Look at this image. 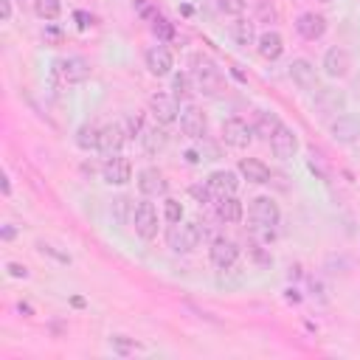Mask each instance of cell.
Listing matches in <instances>:
<instances>
[{
  "mask_svg": "<svg viewBox=\"0 0 360 360\" xmlns=\"http://www.w3.org/2000/svg\"><path fill=\"white\" fill-rule=\"evenodd\" d=\"M205 186H208V191L214 194V200H219V197H231V194H236V188H239V177H236V172H231V169H217V172L208 174Z\"/></svg>",
  "mask_w": 360,
  "mask_h": 360,
  "instance_id": "obj_18",
  "label": "cell"
},
{
  "mask_svg": "<svg viewBox=\"0 0 360 360\" xmlns=\"http://www.w3.org/2000/svg\"><path fill=\"white\" fill-rule=\"evenodd\" d=\"M163 219H166L169 225L183 222V205H180V200H172V197L163 200Z\"/></svg>",
  "mask_w": 360,
  "mask_h": 360,
  "instance_id": "obj_30",
  "label": "cell"
},
{
  "mask_svg": "<svg viewBox=\"0 0 360 360\" xmlns=\"http://www.w3.org/2000/svg\"><path fill=\"white\" fill-rule=\"evenodd\" d=\"M31 8H34V14H37L39 20L53 22V20H59V14H62V0H31Z\"/></svg>",
  "mask_w": 360,
  "mask_h": 360,
  "instance_id": "obj_26",
  "label": "cell"
},
{
  "mask_svg": "<svg viewBox=\"0 0 360 360\" xmlns=\"http://www.w3.org/2000/svg\"><path fill=\"white\" fill-rule=\"evenodd\" d=\"M329 132L338 143H357L360 141V115L357 112H343L338 118H332L329 124Z\"/></svg>",
  "mask_w": 360,
  "mask_h": 360,
  "instance_id": "obj_12",
  "label": "cell"
},
{
  "mask_svg": "<svg viewBox=\"0 0 360 360\" xmlns=\"http://www.w3.org/2000/svg\"><path fill=\"white\" fill-rule=\"evenodd\" d=\"M236 172L248 180V183H256V186H264V183H270V169L259 160V158H242L239 163H236Z\"/></svg>",
  "mask_w": 360,
  "mask_h": 360,
  "instance_id": "obj_21",
  "label": "cell"
},
{
  "mask_svg": "<svg viewBox=\"0 0 360 360\" xmlns=\"http://www.w3.org/2000/svg\"><path fill=\"white\" fill-rule=\"evenodd\" d=\"M321 3H329V0H321Z\"/></svg>",
  "mask_w": 360,
  "mask_h": 360,
  "instance_id": "obj_42",
  "label": "cell"
},
{
  "mask_svg": "<svg viewBox=\"0 0 360 360\" xmlns=\"http://www.w3.org/2000/svg\"><path fill=\"white\" fill-rule=\"evenodd\" d=\"M149 112L158 124H172L180 118V101L172 93H155L149 98Z\"/></svg>",
  "mask_w": 360,
  "mask_h": 360,
  "instance_id": "obj_13",
  "label": "cell"
},
{
  "mask_svg": "<svg viewBox=\"0 0 360 360\" xmlns=\"http://www.w3.org/2000/svg\"><path fill=\"white\" fill-rule=\"evenodd\" d=\"M256 51H259V56H262V59L276 62V59L284 53V37H281L278 31L267 28V31H262V34H259V39H256Z\"/></svg>",
  "mask_w": 360,
  "mask_h": 360,
  "instance_id": "obj_20",
  "label": "cell"
},
{
  "mask_svg": "<svg viewBox=\"0 0 360 360\" xmlns=\"http://www.w3.org/2000/svg\"><path fill=\"white\" fill-rule=\"evenodd\" d=\"M73 20H79V28H90L93 25V17L87 11H73Z\"/></svg>",
  "mask_w": 360,
  "mask_h": 360,
  "instance_id": "obj_38",
  "label": "cell"
},
{
  "mask_svg": "<svg viewBox=\"0 0 360 360\" xmlns=\"http://www.w3.org/2000/svg\"><path fill=\"white\" fill-rule=\"evenodd\" d=\"M143 65H146V70L152 73V76H169L172 73V68H174V56H172V51L166 48V45H152V48H146V53H143Z\"/></svg>",
  "mask_w": 360,
  "mask_h": 360,
  "instance_id": "obj_15",
  "label": "cell"
},
{
  "mask_svg": "<svg viewBox=\"0 0 360 360\" xmlns=\"http://www.w3.org/2000/svg\"><path fill=\"white\" fill-rule=\"evenodd\" d=\"M180 132L183 135H188V138H194V141H200V138H205V132H208V121H205V112L197 107V104H186V107H180Z\"/></svg>",
  "mask_w": 360,
  "mask_h": 360,
  "instance_id": "obj_11",
  "label": "cell"
},
{
  "mask_svg": "<svg viewBox=\"0 0 360 360\" xmlns=\"http://www.w3.org/2000/svg\"><path fill=\"white\" fill-rule=\"evenodd\" d=\"M253 127L245 121V118H228L225 124H222V141L228 143V146H233V149H248L250 143H253Z\"/></svg>",
  "mask_w": 360,
  "mask_h": 360,
  "instance_id": "obj_7",
  "label": "cell"
},
{
  "mask_svg": "<svg viewBox=\"0 0 360 360\" xmlns=\"http://www.w3.org/2000/svg\"><path fill=\"white\" fill-rule=\"evenodd\" d=\"M17 236V228L14 225H3V239L8 242V239H14Z\"/></svg>",
  "mask_w": 360,
  "mask_h": 360,
  "instance_id": "obj_40",
  "label": "cell"
},
{
  "mask_svg": "<svg viewBox=\"0 0 360 360\" xmlns=\"http://www.w3.org/2000/svg\"><path fill=\"white\" fill-rule=\"evenodd\" d=\"M284 121L276 115V112H270V110H262L259 115H256V124H253V132L262 138V141H270L273 138V132L281 127Z\"/></svg>",
  "mask_w": 360,
  "mask_h": 360,
  "instance_id": "obj_23",
  "label": "cell"
},
{
  "mask_svg": "<svg viewBox=\"0 0 360 360\" xmlns=\"http://www.w3.org/2000/svg\"><path fill=\"white\" fill-rule=\"evenodd\" d=\"M37 248H39V253H42V256L48 253V256H51V259H56L59 264H70V256H68V253H59L53 245H48V242H39Z\"/></svg>",
  "mask_w": 360,
  "mask_h": 360,
  "instance_id": "obj_32",
  "label": "cell"
},
{
  "mask_svg": "<svg viewBox=\"0 0 360 360\" xmlns=\"http://www.w3.org/2000/svg\"><path fill=\"white\" fill-rule=\"evenodd\" d=\"M76 143H79V149H84V152L98 149V127H93V124L79 127V132H76Z\"/></svg>",
  "mask_w": 360,
  "mask_h": 360,
  "instance_id": "obj_28",
  "label": "cell"
},
{
  "mask_svg": "<svg viewBox=\"0 0 360 360\" xmlns=\"http://www.w3.org/2000/svg\"><path fill=\"white\" fill-rule=\"evenodd\" d=\"M101 180L107 186H127L132 180V163L121 155H107L101 163Z\"/></svg>",
  "mask_w": 360,
  "mask_h": 360,
  "instance_id": "obj_8",
  "label": "cell"
},
{
  "mask_svg": "<svg viewBox=\"0 0 360 360\" xmlns=\"http://www.w3.org/2000/svg\"><path fill=\"white\" fill-rule=\"evenodd\" d=\"M208 259L217 270H231L236 262H239V245L233 239H225V236H217L208 248Z\"/></svg>",
  "mask_w": 360,
  "mask_h": 360,
  "instance_id": "obj_9",
  "label": "cell"
},
{
  "mask_svg": "<svg viewBox=\"0 0 360 360\" xmlns=\"http://www.w3.org/2000/svg\"><path fill=\"white\" fill-rule=\"evenodd\" d=\"M287 76L292 79V84L298 87V90H304V93H321L323 87H321V82H318V70H315V65L309 62V59H292L290 62V68H287Z\"/></svg>",
  "mask_w": 360,
  "mask_h": 360,
  "instance_id": "obj_5",
  "label": "cell"
},
{
  "mask_svg": "<svg viewBox=\"0 0 360 360\" xmlns=\"http://www.w3.org/2000/svg\"><path fill=\"white\" fill-rule=\"evenodd\" d=\"M214 211H217V219H219V222H228V225H233V222H239V219L245 217V208H242V202L236 200V194L214 200Z\"/></svg>",
  "mask_w": 360,
  "mask_h": 360,
  "instance_id": "obj_22",
  "label": "cell"
},
{
  "mask_svg": "<svg viewBox=\"0 0 360 360\" xmlns=\"http://www.w3.org/2000/svg\"><path fill=\"white\" fill-rule=\"evenodd\" d=\"M267 143H270V152H273L278 160H290V158L298 155V135H295V129H290L287 124H281V127L273 132V138H270Z\"/></svg>",
  "mask_w": 360,
  "mask_h": 360,
  "instance_id": "obj_14",
  "label": "cell"
},
{
  "mask_svg": "<svg viewBox=\"0 0 360 360\" xmlns=\"http://www.w3.org/2000/svg\"><path fill=\"white\" fill-rule=\"evenodd\" d=\"M194 90H197V87H194L191 73H174V76H172V96H174L177 101H186Z\"/></svg>",
  "mask_w": 360,
  "mask_h": 360,
  "instance_id": "obj_27",
  "label": "cell"
},
{
  "mask_svg": "<svg viewBox=\"0 0 360 360\" xmlns=\"http://www.w3.org/2000/svg\"><path fill=\"white\" fill-rule=\"evenodd\" d=\"M231 31H233L236 45H242V48L256 45V39H259V34H256V28H253V20H236Z\"/></svg>",
  "mask_w": 360,
  "mask_h": 360,
  "instance_id": "obj_25",
  "label": "cell"
},
{
  "mask_svg": "<svg viewBox=\"0 0 360 360\" xmlns=\"http://www.w3.org/2000/svg\"><path fill=\"white\" fill-rule=\"evenodd\" d=\"M132 208H135V205H129V200H127V197H118V200L112 202L115 222H118V225H124L127 219H132Z\"/></svg>",
  "mask_w": 360,
  "mask_h": 360,
  "instance_id": "obj_31",
  "label": "cell"
},
{
  "mask_svg": "<svg viewBox=\"0 0 360 360\" xmlns=\"http://www.w3.org/2000/svg\"><path fill=\"white\" fill-rule=\"evenodd\" d=\"M132 8H135L143 20H155V17H158V11L152 8V3H149V0H135V3H132Z\"/></svg>",
  "mask_w": 360,
  "mask_h": 360,
  "instance_id": "obj_34",
  "label": "cell"
},
{
  "mask_svg": "<svg viewBox=\"0 0 360 360\" xmlns=\"http://www.w3.org/2000/svg\"><path fill=\"white\" fill-rule=\"evenodd\" d=\"M53 73L62 84H79L90 76V62L84 56H65L53 65Z\"/></svg>",
  "mask_w": 360,
  "mask_h": 360,
  "instance_id": "obj_6",
  "label": "cell"
},
{
  "mask_svg": "<svg viewBox=\"0 0 360 360\" xmlns=\"http://www.w3.org/2000/svg\"><path fill=\"white\" fill-rule=\"evenodd\" d=\"M188 194H191V197H194L200 205H205V202H214V194L208 191V186H191V188H188Z\"/></svg>",
  "mask_w": 360,
  "mask_h": 360,
  "instance_id": "obj_33",
  "label": "cell"
},
{
  "mask_svg": "<svg viewBox=\"0 0 360 360\" xmlns=\"http://www.w3.org/2000/svg\"><path fill=\"white\" fill-rule=\"evenodd\" d=\"M141 143H143V149H146L149 155H158V152L169 143V135H166L160 127H149V129L141 132Z\"/></svg>",
  "mask_w": 360,
  "mask_h": 360,
  "instance_id": "obj_24",
  "label": "cell"
},
{
  "mask_svg": "<svg viewBox=\"0 0 360 360\" xmlns=\"http://www.w3.org/2000/svg\"><path fill=\"white\" fill-rule=\"evenodd\" d=\"M191 79H194V87L197 93L202 96H219L222 87H225V76L222 70L217 68V62H211L205 53H194L191 56Z\"/></svg>",
  "mask_w": 360,
  "mask_h": 360,
  "instance_id": "obj_1",
  "label": "cell"
},
{
  "mask_svg": "<svg viewBox=\"0 0 360 360\" xmlns=\"http://www.w3.org/2000/svg\"><path fill=\"white\" fill-rule=\"evenodd\" d=\"M321 68H323V73L329 79H343L352 70V56H349V51L343 45H332V48H326V53L321 59Z\"/></svg>",
  "mask_w": 360,
  "mask_h": 360,
  "instance_id": "obj_10",
  "label": "cell"
},
{
  "mask_svg": "<svg viewBox=\"0 0 360 360\" xmlns=\"http://www.w3.org/2000/svg\"><path fill=\"white\" fill-rule=\"evenodd\" d=\"M135 180H138V188H141L143 197H160V194H166V188H169V183H166V177H163V172H160L158 166L141 169Z\"/></svg>",
  "mask_w": 360,
  "mask_h": 360,
  "instance_id": "obj_19",
  "label": "cell"
},
{
  "mask_svg": "<svg viewBox=\"0 0 360 360\" xmlns=\"http://www.w3.org/2000/svg\"><path fill=\"white\" fill-rule=\"evenodd\" d=\"M186 160H188V163H200V152H197V149H188V152H186Z\"/></svg>",
  "mask_w": 360,
  "mask_h": 360,
  "instance_id": "obj_41",
  "label": "cell"
},
{
  "mask_svg": "<svg viewBox=\"0 0 360 360\" xmlns=\"http://www.w3.org/2000/svg\"><path fill=\"white\" fill-rule=\"evenodd\" d=\"M127 141V132H124V124L121 121H112V124H104L98 127V149L101 155H118L121 146Z\"/></svg>",
  "mask_w": 360,
  "mask_h": 360,
  "instance_id": "obj_17",
  "label": "cell"
},
{
  "mask_svg": "<svg viewBox=\"0 0 360 360\" xmlns=\"http://www.w3.org/2000/svg\"><path fill=\"white\" fill-rule=\"evenodd\" d=\"M6 273H8L11 278H28V267L20 264V262H6Z\"/></svg>",
  "mask_w": 360,
  "mask_h": 360,
  "instance_id": "obj_35",
  "label": "cell"
},
{
  "mask_svg": "<svg viewBox=\"0 0 360 360\" xmlns=\"http://www.w3.org/2000/svg\"><path fill=\"white\" fill-rule=\"evenodd\" d=\"M112 346H115V352H118V354H129V352L135 349V346H132L129 340H124L121 335H115V338H112Z\"/></svg>",
  "mask_w": 360,
  "mask_h": 360,
  "instance_id": "obj_37",
  "label": "cell"
},
{
  "mask_svg": "<svg viewBox=\"0 0 360 360\" xmlns=\"http://www.w3.org/2000/svg\"><path fill=\"white\" fill-rule=\"evenodd\" d=\"M202 242V228L197 222H174L166 231V245L172 253H191Z\"/></svg>",
  "mask_w": 360,
  "mask_h": 360,
  "instance_id": "obj_2",
  "label": "cell"
},
{
  "mask_svg": "<svg viewBox=\"0 0 360 360\" xmlns=\"http://www.w3.org/2000/svg\"><path fill=\"white\" fill-rule=\"evenodd\" d=\"M132 228H135V233L141 236V239H146V242H152L155 236H158V228H160V214H158V208H155V202H149V200H138V205L132 208Z\"/></svg>",
  "mask_w": 360,
  "mask_h": 360,
  "instance_id": "obj_3",
  "label": "cell"
},
{
  "mask_svg": "<svg viewBox=\"0 0 360 360\" xmlns=\"http://www.w3.org/2000/svg\"><path fill=\"white\" fill-rule=\"evenodd\" d=\"M219 8L225 14H242L245 11V0H219Z\"/></svg>",
  "mask_w": 360,
  "mask_h": 360,
  "instance_id": "obj_36",
  "label": "cell"
},
{
  "mask_svg": "<svg viewBox=\"0 0 360 360\" xmlns=\"http://www.w3.org/2000/svg\"><path fill=\"white\" fill-rule=\"evenodd\" d=\"M248 219L253 222V228H276L281 222V208L273 197L262 194V197H253L250 205H248Z\"/></svg>",
  "mask_w": 360,
  "mask_h": 360,
  "instance_id": "obj_4",
  "label": "cell"
},
{
  "mask_svg": "<svg viewBox=\"0 0 360 360\" xmlns=\"http://www.w3.org/2000/svg\"><path fill=\"white\" fill-rule=\"evenodd\" d=\"M0 14H3V22H8V20H11V14H14L11 0H0Z\"/></svg>",
  "mask_w": 360,
  "mask_h": 360,
  "instance_id": "obj_39",
  "label": "cell"
},
{
  "mask_svg": "<svg viewBox=\"0 0 360 360\" xmlns=\"http://www.w3.org/2000/svg\"><path fill=\"white\" fill-rule=\"evenodd\" d=\"M326 28H329V22H326V17L318 14V11H301V14L295 17V31H298L307 42L321 39V37L326 34Z\"/></svg>",
  "mask_w": 360,
  "mask_h": 360,
  "instance_id": "obj_16",
  "label": "cell"
},
{
  "mask_svg": "<svg viewBox=\"0 0 360 360\" xmlns=\"http://www.w3.org/2000/svg\"><path fill=\"white\" fill-rule=\"evenodd\" d=\"M149 22H152V31H155V37H158L160 42H169V39L174 37V25H172L166 17H160V14H158V17H155V20H149Z\"/></svg>",
  "mask_w": 360,
  "mask_h": 360,
  "instance_id": "obj_29",
  "label": "cell"
}]
</instances>
